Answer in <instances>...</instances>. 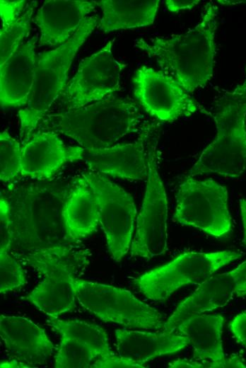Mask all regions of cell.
<instances>
[{
	"label": "cell",
	"mask_w": 246,
	"mask_h": 368,
	"mask_svg": "<svg viewBox=\"0 0 246 368\" xmlns=\"http://www.w3.org/2000/svg\"><path fill=\"white\" fill-rule=\"evenodd\" d=\"M12 239V222L10 206L6 198L0 196V253L10 252Z\"/></svg>",
	"instance_id": "29"
},
{
	"label": "cell",
	"mask_w": 246,
	"mask_h": 368,
	"mask_svg": "<svg viewBox=\"0 0 246 368\" xmlns=\"http://www.w3.org/2000/svg\"><path fill=\"white\" fill-rule=\"evenodd\" d=\"M240 206L244 228L243 243H245V245H246V200L244 199H241L240 200Z\"/></svg>",
	"instance_id": "34"
},
{
	"label": "cell",
	"mask_w": 246,
	"mask_h": 368,
	"mask_svg": "<svg viewBox=\"0 0 246 368\" xmlns=\"http://www.w3.org/2000/svg\"><path fill=\"white\" fill-rule=\"evenodd\" d=\"M27 283L20 263L10 253H0V292L16 290Z\"/></svg>",
	"instance_id": "28"
},
{
	"label": "cell",
	"mask_w": 246,
	"mask_h": 368,
	"mask_svg": "<svg viewBox=\"0 0 246 368\" xmlns=\"http://www.w3.org/2000/svg\"><path fill=\"white\" fill-rule=\"evenodd\" d=\"M71 188L37 181L12 183L1 191L11 210L9 253L20 263L33 269L52 261L66 262L82 270L88 264V250L81 241L69 236L63 221L62 210Z\"/></svg>",
	"instance_id": "1"
},
{
	"label": "cell",
	"mask_w": 246,
	"mask_h": 368,
	"mask_svg": "<svg viewBox=\"0 0 246 368\" xmlns=\"http://www.w3.org/2000/svg\"><path fill=\"white\" fill-rule=\"evenodd\" d=\"M37 37L24 42L0 65V102L1 108L25 106L35 76Z\"/></svg>",
	"instance_id": "20"
},
{
	"label": "cell",
	"mask_w": 246,
	"mask_h": 368,
	"mask_svg": "<svg viewBox=\"0 0 246 368\" xmlns=\"http://www.w3.org/2000/svg\"><path fill=\"white\" fill-rule=\"evenodd\" d=\"M199 2V0H167L165 5L170 11L177 13L182 10L191 9Z\"/></svg>",
	"instance_id": "33"
},
{
	"label": "cell",
	"mask_w": 246,
	"mask_h": 368,
	"mask_svg": "<svg viewBox=\"0 0 246 368\" xmlns=\"http://www.w3.org/2000/svg\"><path fill=\"white\" fill-rule=\"evenodd\" d=\"M84 151L81 146L66 145L57 132L37 131L22 146L21 175L50 178L64 164L83 160Z\"/></svg>",
	"instance_id": "17"
},
{
	"label": "cell",
	"mask_w": 246,
	"mask_h": 368,
	"mask_svg": "<svg viewBox=\"0 0 246 368\" xmlns=\"http://www.w3.org/2000/svg\"><path fill=\"white\" fill-rule=\"evenodd\" d=\"M115 367H146V366L124 358L118 354L105 357H97L90 368H115Z\"/></svg>",
	"instance_id": "31"
},
{
	"label": "cell",
	"mask_w": 246,
	"mask_h": 368,
	"mask_svg": "<svg viewBox=\"0 0 246 368\" xmlns=\"http://www.w3.org/2000/svg\"><path fill=\"white\" fill-rule=\"evenodd\" d=\"M113 42L114 40L109 41L81 60L59 97L63 110L83 107L119 90L121 74L126 64L115 58Z\"/></svg>",
	"instance_id": "11"
},
{
	"label": "cell",
	"mask_w": 246,
	"mask_h": 368,
	"mask_svg": "<svg viewBox=\"0 0 246 368\" xmlns=\"http://www.w3.org/2000/svg\"><path fill=\"white\" fill-rule=\"evenodd\" d=\"M36 6V2L33 1L16 21L8 26L1 28L0 65L4 64L23 43V39L30 30V21Z\"/></svg>",
	"instance_id": "26"
},
{
	"label": "cell",
	"mask_w": 246,
	"mask_h": 368,
	"mask_svg": "<svg viewBox=\"0 0 246 368\" xmlns=\"http://www.w3.org/2000/svg\"><path fill=\"white\" fill-rule=\"evenodd\" d=\"M142 118L134 102L110 94L83 107L47 113L37 131L51 130L86 149H98L112 146L136 130Z\"/></svg>",
	"instance_id": "3"
},
{
	"label": "cell",
	"mask_w": 246,
	"mask_h": 368,
	"mask_svg": "<svg viewBox=\"0 0 246 368\" xmlns=\"http://www.w3.org/2000/svg\"><path fill=\"white\" fill-rule=\"evenodd\" d=\"M218 7L205 5L200 22L187 33L170 38H141L135 46L154 59L162 71L188 93L204 86L213 74Z\"/></svg>",
	"instance_id": "2"
},
{
	"label": "cell",
	"mask_w": 246,
	"mask_h": 368,
	"mask_svg": "<svg viewBox=\"0 0 246 368\" xmlns=\"http://www.w3.org/2000/svg\"><path fill=\"white\" fill-rule=\"evenodd\" d=\"M229 329L236 342L246 349V312L235 316L229 323Z\"/></svg>",
	"instance_id": "32"
},
{
	"label": "cell",
	"mask_w": 246,
	"mask_h": 368,
	"mask_svg": "<svg viewBox=\"0 0 246 368\" xmlns=\"http://www.w3.org/2000/svg\"><path fill=\"white\" fill-rule=\"evenodd\" d=\"M99 355L87 345L66 336H61L54 359L56 368H89Z\"/></svg>",
	"instance_id": "25"
},
{
	"label": "cell",
	"mask_w": 246,
	"mask_h": 368,
	"mask_svg": "<svg viewBox=\"0 0 246 368\" xmlns=\"http://www.w3.org/2000/svg\"><path fill=\"white\" fill-rule=\"evenodd\" d=\"M0 336L7 352L29 367L45 363L54 350L45 330L25 317L1 314Z\"/></svg>",
	"instance_id": "19"
},
{
	"label": "cell",
	"mask_w": 246,
	"mask_h": 368,
	"mask_svg": "<svg viewBox=\"0 0 246 368\" xmlns=\"http://www.w3.org/2000/svg\"><path fill=\"white\" fill-rule=\"evenodd\" d=\"M34 270L42 275V281L23 299L51 318H58L73 310L76 299L73 281L82 269L66 262L52 261Z\"/></svg>",
	"instance_id": "15"
},
{
	"label": "cell",
	"mask_w": 246,
	"mask_h": 368,
	"mask_svg": "<svg viewBox=\"0 0 246 368\" xmlns=\"http://www.w3.org/2000/svg\"><path fill=\"white\" fill-rule=\"evenodd\" d=\"M157 129L149 143L146 188L131 244V256L151 259L168 250V201L158 171Z\"/></svg>",
	"instance_id": "8"
},
{
	"label": "cell",
	"mask_w": 246,
	"mask_h": 368,
	"mask_svg": "<svg viewBox=\"0 0 246 368\" xmlns=\"http://www.w3.org/2000/svg\"><path fill=\"white\" fill-rule=\"evenodd\" d=\"M62 217L69 236L81 241L100 224L98 206L90 186L82 177L71 187L64 202Z\"/></svg>",
	"instance_id": "22"
},
{
	"label": "cell",
	"mask_w": 246,
	"mask_h": 368,
	"mask_svg": "<svg viewBox=\"0 0 246 368\" xmlns=\"http://www.w3.org/2000/svg\"><path fill=\"white\" fill-rule=\"evenodd\" d=\"M134 95L145 111L153 117L172 122L197 111L210 114L171 76L142 66L132 78Z\"/></svg>",
	"instance_id": "12"
},
{
	"label": "cell",
	"mask_w": 246,
	"mask_h": 368,
	"mask_svg": "<svg viewBox=\"0 0 246 368\" xmlns=\"http://www.w3.org/2000/svg\"><path fill=\"white\" fill-rule=\"evenodd\" d=\"M26 1L24 0L0 1V16L1 19V27L11 25L16 21L22 15V11Z\"/></svg>",
	"instance_id": "30"
},
{
	"label": "cell",
	"mask_w": 246,
	"mask_h": 368,
	"mask_svg": "<svg viewBox=\"0 0 246 368\" xmlns=\"http://www.w3.org/2000/svg\"><path fill=\"white\" fill-rule=\"evenodd\" d=\"M1 367H29L25 364L16 360H11L10 361H5L1 363Z\"/></svg>",
	"instance_id": "35"
},
{
	"label": "cell",
	"mask_w": 246,
	"mask_h": 368,
	"mask_svg": "<svg viewBox=\"0 0 246 368\" xmlns=\"http://www.w3.org/2000/svg\"><path fill=\"white\" fill-rule=\"evenodd\" d=\"M223 323L220 315L197 314L182 321L176 330L188 338L193 359L202 361L204 368L246 367L239 354L226 358L221 339Z\"/></svg>",
	"instance_id": "16"
},
{
	"label": "cell",
	"mask_w": 246,
	"mask_h": 368,
	"mask_svg": "<svg viewBox=\"0 0 246 368\" xmlns=\"http://www.w3.org/2000/svg\"><path fill=\"white\" fill-rule=\"evenodd\" d=\"M47 323L61 336L71 338L90 347L99 357L115 353L110 347L105 330L98 325L80 320H62L48 317Z\"/></svg>",
	"instance_id": "24"
},
{
	"label": "cell",
	"mask_w": 246,
	"mask_h": 368,
	"mask_svg": "<svg viewBox=\"0 0 246 368\" xmlns=\"http://www.w3.org/2000/svg\"><path fill=\"white\" fill-rule=\"evenodd\" d=\"M115 338L119 355L145 366L148 361L179 352L189 343L184 335L165 331L151 333L117 329Z\"/></svg>",
	"instance_id": "21"
},
{
	"label": "cell",
	"mask_w": 246,
	"mask_h": 368,
	"mask_svg": "<svg viewBox=\"0 0 246 368\" xmlns=\"http://www.w3.org/2000/svg\"><path fill=\"white\" fill-rule=\"evenodd\" d=\"M82 177L92 190L98 206L100 225L112 258L120 262L132 241L136 208L132 197L105 175L84 172Z\"/></svg>",
	"instance_id": "10"
},
{
	"label": "cell",
	"mask_w": 246,
	"mask_h": 368,
	"mask_svg": "<svg viewBox=\"0 0 246 368\" xmlns=\"http://www.w3.org/2000/svg\"><path fill=\"white\" fill-rule=\"evenodd\" d=\"M173 220L216 238L225 237L232 227L226 188L211 179L187 178L179 185Z\"/></svg>",
	"instance_id": "9"
},
{
	"label": "cell",
	"mask_w": 246,
	"mask_h": 368,
	"mask_svg": "<svg viewBox=\"0 0 246 368\" xmlns=\"http://www.w3.org/2000/svg\"><path fill=\"white\" fill-rule=\"evenodd\" d=\"M242 255V253L233 251L184 253L169 263L145 272L134 282L148 299L163 301L179 288L203 282Z\"/></svg>",
	"instance_id": "6"
},
{
	"label": "cell",
	"mask_w": 246,
	"mask_h": 368,
	"mask_svg": "<svg viewBox=\"0 0 246 368\" xmlns=\"http://www.w3.org/2000/svg\"><path fill=\"white\" fill-rule=\"evenodd\" d=\"M246 297V260L229 272L210 276L177 306L163 331L173 333L186 318L226 306L235 297Z\"/></svg>",
	"instance_id": "13"
},
{
	"label": "cell",
	"mask_w": 246,
	"mask_h": 368,
	"mask_svg": "<svg viewBox=\"0 0 246 368\" xmlns=\"http://www.w3.org/2000/svg\"><path fill=\"white\" fill-rule=\"evenodd\" d=\"M98 22V16H88L67 42L37 58L35 81L28 102L18 113L23 144L33 137L52 104L60 97L68 83V73L74 58Z\"/></svg>",
	"instance_id": "5"
},
{
	"label": "cell",
	"mask_w": 246,
	"mask_h": 368,
	"mask_svg": "<svg viewBox=\"0 0 246 368\" xmlns=\"http://www.w3.org/2000/svg\"><path fill=\"white\" fill-rule=\"evenodd\" d=\"M22 146L7 130L0 134V179L12 182L21 174Z\"/></svg>",
	"instance_id": "27"
},
{
	"label": "cell",
	"mask_w": 246,
	"mask_h": 368,
	"mask_svg": "<svg viewBox=\"0 0 246 368\" xmlns=\"http://www.w3.org/2000/svg\"><path fill=\"white\" fill-rule=\"evenodd\" d=\"M102 11L98 28L105 33L150 25L153 23L158 0L96 1Z\"/></svg>",
	"instance_id": "23"
},
{
	"label": "cell",
	"mask_w": 246,
	"mask_h": 368,
	"mask_svg": "<svg viewBox=\"0 0 246 368\" xmlns=\"http://www.w3.org/2000/svg\"><path fill=\"white\" fill-rule=\"evenodd\" d=\"M73 284L79 304L101 320L129 328L163 330V315L129 291L76 277Z\"/></svg>",
	"instance_id": "7"
},
{
	"label": "cell",
	"mask_w": 246,
	"mask_h": 368,
	"mask_svg": "<svg viewBox=\"0 0 246 368\" xmlns=\"http://www.w3.org/2000/svg\"><path fill=\"white\" fill-rule=\"evenodd\" d=\"M96 6V1H45L34 19L40 30L39 46L57 47L67 42Z\"/></svg>",
	"instance_id": "18"
},
{
	"label": "cell",
	"mask_w": 246,
	"mask_h": 368,
	"mask_svg": "<svg viewBox=\"0 0 246 368\" xmlns=\"http://www.w3.org/2000/svg\"><path fill=\"white\" fill-rule=\"evenodd\" d=\"M156 129L144 125L137 139L131 143L98 149H86L83 160L92 171L127 180L147 179L149 143Z\"/></svg>",
	"instance_id": "14"
},
{
	"label": "cell",
	"mask_w": 246,
	"mask_h": 368,
	"mask_svg": "<svg viewBox=\"0 0 246 368\" xmlns=\"http://www.w3.org/2000/svg\"><path fill=\"white\" fill-rule=\"evenodd\" d=\"M212 116L216 137L191 168L189 176L216 173L238 178L246 169V68L243 81L217 100Z\"/></svg>",
	"instance_id": "4"
}]
</instances>
